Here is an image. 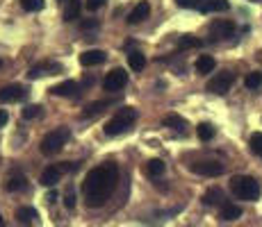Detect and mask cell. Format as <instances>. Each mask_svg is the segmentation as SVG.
<instances>
[{
	"label": "cell",
	"mask_w": 262,
	"mask_h": 227,
	"mask_svg": "<svg viewBox=\"0 0 262 227\" xmlns=\"http://www.w3.org/2000/svg\"><path fill=\"white\" fill-rule=\"evenodd\" d=\"M21 7L25 9V12H41L43 0H21Z\"/></svg>",
	"instance_id": "4dcf8cb0"
},
{
	"label": "cell",
	"mask_w": 262,
	"mask_h": 227,
	"mask_svg": "<svg viewBox=\"0 0 262 227\" xmlns=\"http://www.w3.org/2000/svg\"><path fill=\"white\" fill-rule=\"evenodd\" d=\"M110 100H98V103H94V105H89V107H84V112H82V118H87V116H96L98 112H103L105 107H110Z\"/></svg>",
	"instance_id": "d4e9b609"
},
{
	"label": "cell",
	"mask_w": 262,
	"mask_h": 227,
	"mask_svg": "<svg viewBox=\"0 0 262 227\" xmlns=\"http://www.w3.org/2000/svg\"><path fill=\"white\" fill-rule=\"evenodd\" d=\"M5 123H7V114L0 112V128H5Z\"/></svg>",
	"instance_id": "8d00e7d4"
},
{
	"label": "cell",
	"mask_w": 262,
	"mask_h": 227,
	"mask_svg": "<svg viewBox=\"0 0 262 227\" xmlns=\"http://www.w3.org/2000/svg\"><path fill=\"white\" fill-rule=\"evenodd\" d=\"M57 73H62V64H57V62H41V64H34V66L28 70V78L30 80H37V78H41V75H57Z\"/></svg>",
	"instance_id": "9c48e42d"
},
{
	"label": "cell",
	"mask_w": 262,
	"mask_h": 227,
	"mask_svg": "<svg viewBox=\"0 0 262 227\" xmlns=\"http://www.w3.org/2000/svg\"><path fill=\"white\" fill-rule=\"evenodd\" d=\"M249 145H251V153H253V155H260V157H262V132L251 134Z\"/></svg>",
	"instance_id": "83f0119b"
},
{
	"label": "cell",
	"mask_w": 262,
	"mask_h": 227,
	"mask_svg": "<svg viewBox=\"0 0 262 227\" xmlns=\"http://www.w3.org/2000/svg\"><path fill=\"white\" fill-rule=\"evenodd\" d=\"M96 25H98V23H96V21H87V23H82V30H89V28H96Z\"/></svg>",
	"instance_id": "d590c367"
},
{
	"label": "cell",
	"mask_w": 262,
	"mask_h": 227,
	"mask_svg": "<svg viewBox=\"0 0 262 227\" xmlns=\"http://www.w3.org/2000/svg\"><path fill=\"white\" fill-rule=\"evenodd\" d=\"M203 43L201 39H196V37H191V34H185V37H180L178 39V48H199V45Z\"/></svg>",
	"instance_id": "484cf974"
},
{
	"label": "cell",
	"mask_w": 262,
	"mask_h": 227,
	"mask_svg": "<svg viewBox=\"0 0 262 227\" xmlns=\"http://www.w3.org/2000/svg\"><path fill=\"white\" fill-rule=\"evenodd\" d=\"M25 186H28V180H25V175L21 170H14V173L7 175V180H5V189L12 191V193H18V191H23Z\"/></svg>",
	"instance_id": "7c38bea8"
},
{
	"label": "cell",
	"mask_w": 262,
	"mask_h": 227,
	"mask_svg": "<svg viewBox=\"0 0 262 227\" xmlns=\"http://www.w3.org/2000/svg\"><path fill=\"white\" fill-rule=\"evenodd\" d=\"M239 216H242V207L226 203L224 207H221V214H219V218H221V220H237Z\"/></svg>",
	"instance_id": "44dd1931"
},
{
	"label": "cell",
	"mask_w": 262,
	"mask_h": 227,
	"mask_svg": "<svg viewBox=\"0 0 262 227\" xmlns=\"http://www.w3.org/2000/svg\"><path fill=\"white\" fill-rule=\"evenodd\" d=\"M43 112H41V105H28V107L23 109V118L25 120H32V118H39Z\"/></svg>",
	"instance_id": "f1b7e54d"
},
{
	"label": "cell",
	"mask_w": 262,
	"mask_h": 227,
	"mask_svg": "<svg viewBox=\"0 0 262 227\" xmlns=\"http://www.w3.org/2000/svg\"><path fill=\"white\" fill-rule=\"evenodd\" d=\"M105 3H107V0H87V9L89 12H96V9H100Z\"/></svg>",
	"instance_id": "836d02e7"
},
{
	"label": "cell",
	"mask_w": 262,
	"mask_h": 227,
	"mask_svg": "<svg viewBox=\"0 0 262 227\" xmlns=\"http://www.w3.org/2000/svg\"><path fill=\"white\" fill-rule=\"evenodd\" d=\"M128 64L133 70H142L146 66V57L142 55V50H133V53L128 55Z\"/></svg>",
	"instance_id": "cb8c5ba5"
},
{
	"label": "cell",
	"mask_w": 262,
	"mask_h": 227,
	"mask_svg": "<svg viewBox=\"0 0 262 227\" xmlns=\"http://www.w3.org/2000/svg\"><path fill=\"white\" fill-rule=\"evenodd\" d=\"M203 205H208V207H224L226 205L224 191H221L219 186H212V189H208V191H205V195H203Z\"/></svg>",
	"instance_id": "5bb4252c"
},
{
	"label": "cell",
	"mask_w": 262,
	"mask_h": 227,
	"mask_svg": "<svg viewBox=\"0 0 262 227\" xmlns=\"http://www.w3.org/2000/svg\"><path fill=\"white\" fill-rule=\"evenodd\" d=\"M0 66H3V59H0Z\"/></svg>",
	"instance_id": "f35d334b"
},
{
	"label": "cell",
	"mask_w": 262,
	"mask_h": 227,
	"mask_svg": "<svg viewBox=\"0 0 262 227\" xmlns=\"http://www.w3.org/2000/svg\"><path fill=\"white\" fill-rule=\"evenodd\" d=\"M64 205H67V209H73L75 207V191L73 189L67 191V195H64Z\"/></svg>",
	"instance_id": "d6a6232c"
},
{
	"label": "cell",
	"mask_w": 262,
	"mask_h": 227,
	"mask_svg": "<svg viewBox=\"0 0 262 227\" xmlns=\"http://www.w3.org/2000/svg\"><path fill=\"white\" fill-rule=\"evenodd\" d=\"M135 120H137V109L135 107H121L119 112L105 123V134L119 136V134L128 132V130L133 128Z\"/></svg>",
	"instance_id": "3957f363"
},
{
	"label": "cell",
	"mask_w": 262,
	"mask_h": 227,
	"mask_svg": "<svg viewBox=\"0 0 262 227\" xmlns=\"http://www.w3.org/2000/svg\"><path fill=\"white\" fill-rule=\"evenodd\" d=\"M210 34L212 39H228L235 34V23L226 21V18H216V21L210 23Z\"/></svg>",
	"instance_id": "ba28073f"
},
{
	"label": "cell",
	"mask_w": 262,
	"mask_h": 227,
	"mask_svg": "<svg viewBox=\"0 0 262 227\" xmlns=\"http://www.w3.org/2000/svg\"><path fill=\"white\" fill-rule=\"evenodd\" d=\"M230 5L228 0H201V12H226Z\"/></svg>",
	"instance_id": "d6986e66"
},
{
	"label": "cell",
	"mask_w": 262,
	"mask_h": 227,
	"mask_svg": "<svg viewBox=\"0 0 262 227\" xmlns=\"http://www.w3.org/2000/svg\"><path fill=\"white\" fill-rule=\"evenodd\" d=\"M28 95L23 84H7V87L0 89V103H18Z\"/></svg>",
	"instance_id": "30bf717a"
},
{
	"label": "cell",
	"mask_w": 262,
	"mask_h": 227,
	"mask_svg": "<svg viewBox=\"0 0 262 227\" xmlns=\"http://www.w3.org/2000/svg\"><path fill=\"white\" fill-rule=\"evenodd\" d=\"M0 227H5V218H3V214H0Z\"/></svg>",
	"instance_id": "74e56055"
},
{
	"label": "cell",
	"mask_w": 262,
	"mask_h": 227,
	"mask_svg": "<svg viewBox=\"0 0 262 227\" xmlns=\"http://www.w3.org/2000/svg\"><path fill=\"white\" fill-rule=\"evenodd\" d=\"M230 191H233V195L237 200L253 203V200L260 198L262 186H260V182L255 178H251V175H235V178L230 180Z\"/></svg>",
	"instance_id": "7a4b0ae2"
},
{
	"label": "cell",
	"mask_w": 262,
	"mask_h": 227,
	"mask_svg": "<svg viewBox=\"0 0 262 227\" xmlns=\"http://www.w3.org/2000/svg\"><path fill=\"white\" fill-rule=\"evenodd\" d=\"M164 170H167V164H164L162 159H150L148 166H146V173H148L150 178H160Z\"/></svg>",
	"instance_id": "603a6c76"
},
{
	"label": "cell",
	"mask_w": 262,
	"mask_h": 227,
	"mask_svg": "<svg viewBox=\"0 0 262 227\" xmlns=\"http://www.w3.org/2000/svg\"><path fill=\"white\" fill-rule=\"evenodd\" d=\"M125 84H128V73H125L123 68L110 70V73L105 75V80H103V89L110 91V93H117V91H121Z\"/></svg>",
	"instance_id": "8992f818"
},
{
	"label": "cell",
	"mask_w": 262,
	"mask_h": 227,
	"mask_svg": "<svg viewBox=\"0 0 262 227\" xmlns=\"http://www.w3.org/2000/svg\"><path fill=\"white\" fill-rule=\"evenodd\" d=\"M59 178H62V168H59V166H48L41 173V180L39 182H41L43 186H55L59 182Z\"/></svg>",
	"instance_id": "2e32d148"
},
{
	"label": "cell",
	"mask_w": 262,
	"mask_h": 227,
	"mask_svg": "<svg viewBox=\"0 0 262 227\" xmlns=\"http://www.w3.org/2000/svg\"><path fill=\"white\" fill-rule=\"evenodd\" d=\"M191 170L199 175H205V178H216L226 170V166L221 161H196V164H191Z\"/></svg>",
	"instance_id": "52a82bcc"
},
{
	"label": "cell",
	"mask_w": 262,
	"mask_h": 227,
	"mask_svg": "<svg viewBox=\"0 0 262 227\" xmlns=\"http://www.w3.org/2000/svg\"><path fill=\"white\" fill-rule=\"evenodd\" d=\"M119 182V168L117 164H103L96 166L87 173V178L82 182V193L89 207L98 209L112 198L114 189Z\"/></svg>",
	"instance_id": "6da1fadb"
},
{
	"label": "cell",
	"mask_w": 262,
	"mask_h": 227,
	"mask_svg": "<svg viewBox=\"0 0 262 227\" xmlns=\"http://www.w3.org/2000/svg\"><path fill=\"white\" fill-rule=\"evenodd\" d=\"M80 9H82L80 0H69L67 9H64V21H75V18L80 16Z\"/></svg>",
	"instance_id": "7402d4cb"
},
{
	"label": "cell",
	"mask_w": 262,
	"mask_h": 227,
	"mask_svg": "<svg viewBox=\"0 0 262 227\" xmlns=\"http://www.w3.org/2000/svg\"><path fill=\"white\" fill-rule=\"evenodd\" d=\"M16 218H18V225L30 227L34 223V218H37V211H34L32 207H21V209L16 211Z\"/></svg>",
	"instance_id": "ffe728a7"
},
{
	"label": "cell",
	"mask_w": 262,
	"mask_h": 227,
	"mask_svg": "<svg viewBox=\"0 0 262 227\" xmlns=\"http://www.w3.org/2000/svg\"><path fill=\"white\" fill-rule=\"evenodd\" d=\"M214 66H216V62H214V57H210V55H201V57L196 59V73H201V75L212 73Z\"/></svg>",
	"instance_id": "e0dca14e"
},
{
	"label": "cell",
	"mask_w": 262,
	"mask_h": 227,
	"mask_svg": "<svg viewBox=\"0 0 262 227\" xmlns=\"http://www.w3.org/2000/svg\"><path fill=\"white\" fill-rule=\"evenodd\" d=\"M233 82H235V75L230 73V70H221V73H216L212 80L208 82V89L210 93H216V95H224V93H228L230 87H233Z\"/></svg>",
	"instance_id": "5b68a950"
},
{
	"label": "cell",
	"mask_w": 262,
	"mask_h": 227,
	"mask_svg": "<svg viewBox=\"0 0 262 227\" xmlns=\"http://www.w3.org/2000/svg\"><path fill=\"white\" fill-rule=\"evenodd\" d=\"M71 139V132L69 128H57V130H50V132L41 139V153L43 155H55L67 145V141Z\"/></svg>",
	"instance_id": "277c9868"
},
{
	"label": "cell",
	"mask_w": 262,
	"mask_h": 227,
	"mask_svg": "<svg viewBox=\"0 0 262 227\" xmlns=\"http://www.w3.org/2000/svg\"><path fill=\"white\" fill-rule=\"evenodd\" d=\"M162 123H164V128H171V130H176V132H185V130H187V120L178 114H169Z\"/></svg>",
	"instance_id": "ac0fdd59"
},
{
	"label": "cell",
	"mask_w": 262,
	"mask_h": 227,
	"mask_svg": "<svg viewBox=\"0 0 262 227\" xmlns=\"http://www.w3.org/2000/svg\"><path fill=\"white\" fill-rule=\"evenodd\" d=\"M55 200H57V191L50 189V191H48V195H46V203H48V205H53Z\"/></svg>",
	"instance_id": "e575fe53"
},
{
	"label": "cell",
	"mask_w": 262,
	"mask_h": 227,
	"mask_svg": "<svg viewBox=\"0 0 262 227\" xmlns=\"http://www.w3.org/2000/svg\"><path fill=\"white\" fill-rule=\"evenodd\" d=\"M178 7H185V9H199L201 7V0H176Z\"/></svg>",
	"instance_id": "1f68e13d"
},
{
	"label": "cell",
	"mask_w": 262,
	"mask_h": 227,
	"mask_svg": "<svg viewBox=\"0 0 262 227\" xmlns=\"http://www.w3.org/2000/svg\"><path fill=\"white\" fill-rule=\"evenodd\" d=\"M148 14H150V5L148 3H139L137 7L133 9V12L128 14V23L130 25H137V23H142L148 18Z\"/></svg>",
	"instance_id": "9a60e30c"
},
{
	"label": "cell",
	"mask_w": 262,
	"mask_h": 227,
	"mask_svg": "<svg viewBox=\"0 0 262 227\" xmlns=\"http://www.w3.org/2000/svg\"><path fill=\"white\" fill-rule=\"evenodd\" d=\"M244 84H246V89L255 91L262 84V75L260 73H249V75H246V80H244Z\"/></svg>",
	"instance_id": "f546056e"
},
{
	"label": "cell",
	"mask_w": 262,
	"mask_h": 227,
	"mask_svg": "<svg viewBox=\"0 0 262 227\" xmlns=\"http://www.w3.org/2000/svg\"><path fill=\"white\" fill-rule=\"evenodd\" d=\"M50 93L59 95V98H78L80 87H78V82H73V80H67V82H62V84H57V87L50 89Z\"/></svg>",
	"instance_id": "8fae6325"
},
{
	"label": "cell",
	"mask_w": 262,
	"mask_h": 227,
	"mask_svg": "<svg viewBox=\"0 0 262 227\" xmlns=\"http://www.w3.org/2000/svg\"><path fill=\"white\" fill-rule=\"evenodd\" d=\"M196 132H199V139L201 141H210L214 136V128L210 123H201L199 128H196Z\"/></svg>",
	"instance_id": "4316f807"
},
{
	"label": "cell",
	"mask_w": 262,
	"mask_h": 227,
	"mask_svg": "<svg viewBox=\"0 0 262 227\" xmlns=\"http://www.w3.org/2000/svg\"><path fill=\"white\" fill-rule=\"evenodd\" d=\"M105 59H107V55H105V50H84L82 55H80V64L82 66H98V64H103Z\"/></svg>",
	"instance_id": "4fadbf2b"
}]
</instances>
